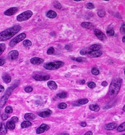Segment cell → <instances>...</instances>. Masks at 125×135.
I'll list each match as a JSON object with an SVG mask.
<instances>
[{"instance_id":"6da1fadb","label":"cell","mask_w":125,"mask_h":135,"mask_svg":"<svg viewBox=\"0 0 125 135\" xmlns=\"http://www.w3.org/2000/svg\"><path fill=\"white\" fill-rule=\"evenodd\" d=\"M21 29V27L19 25L14 26L5 31L0 32V41H4L9 40L14 35L17 34Z\"/></svg>"},{"instance_id":"7a4b0ae2","label":"cell","mask_w":125,"mask_h":135,"mask_svg":"<svg viewBox=\"0 0 125 135\" xmlns=\"http://www.w3.org/2000/svg\"><path fill=\"white\" fill-rule=\"evenodd\" d=\"M122 83V79L116 78L113 80L110 85L109 96L110 98H114L116 97L120 91Z\"/></svg>"},{"instance_id":"3957f363","label":"cell","mask_w":125,"mask_h":135,"mask_svg":"<svg viewBox=\"0 0 125 135\" xmlns=\"http://www.w3.org/2000/svg\"><path fill=\"white\" fill-rule=\"evenodd\" d=\"M64 63L61 61H56L53 62H50L46 63L44 65V67L47 70H53L62 67Z\"/></svg>"},{"instance_id":"277c9868","label":"cell","mask_w":125,"mask_h":135,"mask_svg":"<svg viewBox=\"0 0 125 135\" xmlns=\"http://www.w3.org/2000/svg\"><path fill=\"white\" fill-rule=\"evenodd\" d=\"M16 86H11L10 88H9V89L7 90V91L6 92L5 94L3 95V96L2 97V98L0 100V107H3L5 103H7V102L8 100L9 97L10 95H11L12 91H13L14 88H15Z\"/></svg>"},{"instance_id":"5b68a950","label":"cell","mask_w":125,"mask_h":135,"mask_svg":"<svg viewBox=\"0 0 125 135\" xmlns=\"http://www.w3.org/2000/svg\"><path fill=\"white\" fill-rule=\"evenodd\" d=\"M32 15L33 12L31 11H26L18 15L17 17V20L19 21H24L30 18Z\"/></svg>"},{"instance_id":"8992f818","label":"cell","mask_w":125,"mask_h":135,"mask_svg":"<svg viewBox=\"0 0 125 135\" xmlns=\"http://www.w3.org/2000/svg\"><path fill=\"white\" fill-rule=\"evenodd\" d=\"M26 37V35L25 33H22V34H20L18 36H17L16 37L14 38L11 41L9 44V46L10 47H13L14 45H16L17 43H18L19 42L24 40Z\"/></svg>"},{"instance_id":"52a82bcc","label":"cell","mask_w":125,"mask_h":135,"mask_svg":"<svg viewBox=\"0 0 125 135\" xmlns=\"http://www.w3.org/2000/svg\"><path fill=\"white\" fill-rule=\"evenodd\" d=\"M50 129V127L46 124H42L40 127L37 128L36 130V133L37 134H40L42 133H43L44 132L46 131H48Z\"/></svg>"},{"instance_id":"ba28073f","label":"cell","mask_w":125,"mask_h":135,"mask_svg":"<svg viewBox=\"0 0 125 135\" xmlns=\"http://www.w3.org/2000/svg\"><path fill=\"white\" fill-rule=\"evenodd\" d=\"M33 78L37 81H46L50 79V76L49 75L35 74L33 76Z\"/></svg>"},{"instance_id":"9c48e42d","label":"cell","mask_w":125,"mask_h":135,"mask_svg":"<svg viewBox=\"0 0 125 135\" xmlns=\"http://www.w3.org/2000/svg\"><path fill=\"white\" fill-rule=\"evenodd\" d=\"M19 53L16 50H13L8 54V58L10 60H14L18 58Z\"/></svg>"},{"instance_id":"30bf717a","label":"cell","mask_w":125,"mask_h":135,"mask_svg":"<svg viewBox=\"0 0 125 135\" xmlns=\"http://www.w3.org/2000/svg\"><path fill=\"white\" fill-rule=\"evenodd\" d=\"M94 33L95 35L97 37L100 39L101 41H104L106 39L105 35L103 34V32L101 31L99 29H95Z\"/></svg>"},{"instance_id":"8fae6325","label":"cell","mask_w":125,"mask_h":135,"mask_svg":"<svg viewBox=\"0 0 125 135\" xmlns=\"http://www.w3.org/2000/svg\"><path fill=\"white\" fill-rule=\"evenodd\" d=\"M102 52L100 50L94 51H89L88 53V55L92 58H97L102 55Z\"/></svg>"},{"instance_id":"7c38bea8","label":"cell","mask_w":125,"mask_h":135,"mask_svg":"<svg viewBox=\"0 0 125 135\" xmlns=\"http://www.w3.org/2000/svg\"><path fill=\"white\" fill-rule=\"evenodd\" d=\"M17 11L18 8L16 7H13L5 11L4 13L6 16H12V15L15 14Z\"/></svg>"},{"instance_id":"4fadbf2b","label":"cell","mask_w":125,"mask_h":135,"mask_svg":"<svg viewBox=\"0 0 125 135\" xmlns=\"http://www.w3.org/2000/svg\"><path fill=\"white\" fill-rule=\"evenodd\" d=\"M52 114V111L49 109H47L44 111L40 112L38 113V115L42 117V118H47L49 116Z\"/></svg>"},{"instance_id":"5bb4252c","label":"cell","mask_w":125,"mask_h":135,"mask_svg":"<svg viewBox=\"0 0 125 135\" xmlns=\"http://www.w3.org/2000/svg\"><path fill=\"white\" fill-rule=\"evenodd\" d=\"M30 61L31 63H32L33 64H40L44 62L43 59L40 58H37V57L32 58Z\"/></svg>"},{"instance_id":"9a60e30c","label":"cell","mask_w":125,"mask_h":135,"mask_svg":"<svg viewBox=\"0 0 125 135\" xmlns=\"http://www.w3.org/2000/svg\"><path fill=\"white\" fill-rule=\"evenodd\" d=\"M88 100L87 98H83V99H80V100L76 101L75 103L73 104L74 106H80L82 105H84L88 103Z\"/></svg>"},{"instance_id":"2e32d148","label":"cell","mask_w":125,"mask_h":135,"mask_svg":"<svg viewBox=\"0 0 125 135\" xmlns=\"http://www.w3.org/2000/svg\"><path fill=\"white\" fill-rule=\"evenodd\" d=\"M118 127V125L116 123H110V124H106L105 126V129L107 130H113L114 129L117 128Z\"/></svg>"},{"instance_id":"e0dca14e","label":"cell","mask_w":125,"mask_h":135,"mask_svg":"<svg viewBox=\"0 0 125 135\" xmlns=\"http://www.w3.org/2000/svg\"><path fill=\"white\" fill-rule=\"evenodd\" d=\"M7 133V128L4 124H0V135H4Z\"/></svg>"},{"instance_id":"ac0fdd59","label":"cell","mask_w":125,"mask_h":135,"mask_svg":"<svg viewBox=\"0 0 125 135\" xmlns=\"http://www.w3.org/2000/svg\"><path fill=\"white\" fill-rule=\"evenodd\" d=\"M24 118L27 121L33 120L36 118V115L33 113H26L24 115Z\"/></svg>"},{"instance_id":"d6986e66","label":"cell","mask_w":125,"mask_h":135,"mask_svg":"<svg viewBox=\"0 0 125 135\" xmlns=\"http://www.w3.org/2000/svg\"><path fill=\"white\" fill-rule=\"evenodd\" d=\"M48 86L49 87L50 89L52 90H56L57 88V85L56 83L53 81H49L48 83Z\"/></svg>"},{"instance_id":"ffe728a7","label":"cell","mask_w":125,"mask_h":135,"mask_svg":"<svg viewBox=\"0 0 125 135\" xmlns=\"http://www.w3.org/2000/svg\"><path fill=\"white\" fill-rule=\"evenodd\" d=\"M81 27L83 28H86V29H91L94 27V25L93 23L90 22H82L81 25Z\"/></svg>"},{"instance_id":"44dd1931","label":"cell","mask_w":125,"mask_h":135,"mask_svg":"<svg viewBox=\"0 0 125 135\" xmlns=\"http://www.w3.org/2000/svg\"><path fill=\"white\" fill-rule=\"evenodd\" d=\"M46 16L49 18H55L57 17V13L55 11L50 10L48 12H47L46 13Z\"/></svg>"},{"instance_id":"7402d4cb","label":"cell","mask_w":125,"mask_h":135,"mask_svg":"<svg viewBox=\"0 0 125 135\" xmlns=\"http://www.w3.org/2000/svg\"><path fill=\"white\" fill-rule=\"evenodd\" d=\"M16 125L13 121L10 120L7 123V128L10 130H13L15 128Z\"/></svg>"},{"instance_id":"603a6c76","label":"cell","mask_w":125,"mask_h":135,"mask_svg":"<svg viewBox=\"0 0 125 135\" xmlns=\"http://www.w3.org/2000/svg\"><path fill=\"white\" fill-rule=\"evenodd\" d=\"M2 79L5 83H10L11 82V78L9 74H8L7 73H4L3 75Z\"/></svg>"},{"instance_id":"cb8c5ba5","label":"cell","mask_w":125,"mask_h":135,"mask_svg":"<svg viewBox=\"0 0 125 135\" xmlns=\"http://www.w3.org/2000/svg\"><path fill=\"white\" fill-rule=\"evenodd\" d=\"M101 46L99 44H94L91 45L89 48V50L90 51H98L100 49Z\"/></svg>"},{"instance_id":"d4e9b609","label":"cell","mask_w":125,"mask_h":135,"mask_svg":"<svg viewBox=\"0 0 125 135\" xmlns=\"http://www.w3.org/2000/svg\"><path fill=\"white\" fill-rule=\"evenodd\" d=\"M32 125V123L29 121H25L21 124V127L22 128H26Z\"/></svg>"},{"instance_id":"484cf974","label":"cell","mask_w":125,"mask_h":135,"mask_svg":"<svg viewBox=\"0 0 125 135\" xmlns=\"http://www.w3.org/2000/svg\"><path fill=\"white\" fill-rule=\"evenodd\" d=\"M89 109L94 112H98L100 110V108L98 105H90L89 106Z\"/></svg>"},{"instance_id":"4316f807","label":"cell","mask_w":125,"mask_h":135,"mask_svg":"<svg viewBox=\"0 0 125 135\" xmlns=\"http://www.w3.org/2000/svg\"><path fill=\"white\" fill-rule=\"evenodd\" d=\"M53 7H54L56 9H57L60 10L62 9V7L61 4L59 2L57 1L53 2Z\"/></svg>"},{"instance_id":"83f0119b","label":"cell","mask_w":125,"mask_h":135,"mask_svg":"<svg viewBox=\"0 0 125 135\" xmlns=\"http://www.w3.org/2000/svg\"><path fill=\"white\" fill-rule=\"evenodd\" d=\"M125 130V122L121 124L117 128V131L119 132H122Z\"/></svg>"},{"instance_id":"f1b7e54d","label":"cell","mask_w":125,"mask_h":135,"mask_svg":"<svg viewBox=\"0 0 125 135\" xmlns=\"http://www.w3.org/2000/svg\"><path fill=\"white\" fill-rule=\"evenodd\" d=\"M23 45L25 47H29L32 45V42L28 40H26L23 42Z\"/></svg>"},{"instance_id":"f546056e","label":"cell","mask_w":125,"mask_h":135,"mask_svg":"<svg viewBox=\"0 0 125 135\" xmlns=\"http://www.w3.org/2000/svg\"><path fill=\"white\" fill-rule=\"evenodd\" d=\"M106 33L109 36H113L114 34V31L112 28H109V29H108V31H106Z\"/></svg>"},{"instance_id":"4dcf8cb0","label":"cell","mask_w":125,"mask_h":135,"mask_svg":"<svg viewBox=\"0 0 125 135\" xmlns=\"http://www.w3.org/2000/svg\"><path fill=\"white\" fill-rule=\"evenodd\" d=\"M13 111V109L12 107L10 106H8L6 107V108L5 109V112L7 114H10Z\"/></svg>"},{"instance_id":"1f68e13d","label":"cell","mask_w":125,"mask_h":135,"mask_svg":"<svg viewBox=\"0 0 125 135\" xmlns=\"http://www.w3.org/2000/svg\"><path fill=\"white\" fill-rule=\"evenodd\" d=\"M57 96L60 98H65L67 97V94L65 92L61 93L57 95Z\"/></svg>"},{"instance_id":"d6a6232c","label":"cell","mask_w":125,"mask_h":135,"mask_svg":"<svg viewBox=\"0 0 125 135\" xmlns=\"http://www.w3.org/2000/svg\"><path fill=\"white\" fill-rule=\"evenodd\" d=\"M97 14L100 17H101V18L104 17L105 15V11L104 10H100V11H98Z\"/></svg>"},{"instance_id":"836d02e7","label":"cell","mask_w":125,"mask_h":135,"mask_svg":"<svg viewBox=\"0 0 125 135\" xmlns=\"http://www.w3.org/2000/svg\"><path fill=\"white\" fill-rule=\"evenodd\" d=\"M91 73L94 75H99L100 74V71L96 68H93L91 70Z\"/></svg>"},{"instance_id":"e575fe53","label":"cell","mask_w":125,"mask_h":135,"mask_svg":"<svg viewBox=\"0 0 125 135\" xmlns=\"http://www.w3.org/2000/svg\"><path fill=\"white\" fill-rule=\"evenodd\" d=\"M5 49V45L4 43L0 44V55L4 51Z\"/></svg>"},{"instance_id":"d590c367","label":"cell","mask_w":125,"mask_h":135,"mask_svg":"<svg viewBox=\"0 0 125 135\" xmlns=\"http://www.w3.org/2000/svg\"><path fill=\"white\" fill-rule=\"evenodd\" d=\"M67 106V104L65 103H62L61 104H59L58 105V107L59 109H66Z\"/></svg>"},{"instance_id":"8d00e7d4","label":"cell","mask_w":125,"mask_h":135,"mask_svg":"<svg viewBox=\"0 0 125 135\" xmlns=\"http://www.w3.org/2000/svg\"><path fill=\"white\" fill-rule=\"evenodd\" d=\"M54 52H55V49H54V48L52 47H50L47 51V54L48 55H51V54H52L54 53Z\"/></svg>"},{"instance_id":"74e56055","label":"cell","mask_w":125,"mask_h":135,"mask_svg":"<svg viewBox=\"0 0 125 135\" xmlns=\"http://www.w3.org/2000/svg\"><path fill=\"white\" fill-rule=\"evenodd\" d=\"M72 60H73L79 62H85L86 61V60L84 58H73Z\"/></svg>"},{"instance_id":"f35d334b","label":"cell","mask_w":125,"mask_h":135,"mask_svg":"<svg viewBox=\"0 0 125 135\" xmlns=\"http://www.w3.org/2000/svg\"><path fill=\"white\" fill-rule=\"evenodd\" d=\"M87 86L90 88H94L96 87V83L94 82H89L88 83Z\"/></svg>"},{"instance_id":"ab89813d","label":"cell","mask_w":125,"mask_h":135,"mask_svg":"<svg viewBox=\"0 0 125 135\" xmlns=\"http://www.w3.org/2000/svg\"><path fill=\"white\" fill-rule=\"evenodd\" d=\"M25 91L27 93H30L33 91V88L31 86H27L25 88Z\"/></svg>"},{"instance_id":"60d3db41","label":"cell","mask_w":125,"mask_h":135,"mask_svg":"<svg viewBox=\"0 0 125 135\" xmlns=\"http://www.w3.org/2000/svg\"><path fill=\"white\" fill-rule=\"evenodd\" d=\"M120 31L122 34H125V25H123L121 26Z\"/></svg>"},{"instance_id":"b9f144b4","label":"cell","mask_w":125,"mask_h":135,"mask_svg":"<svg viewBox=\"0 0 125 135\" xmlns=\"http://www.w3.org/2000/svg\"><path fill=\"white\" fill-rule=\"evenodd\" d=\"M87 7L89 9H93L95 8L94 5L91 3H88L87 4Z\"/></svg>"},{"instance_id":"7bdbcfd3","label":"cell","mask_w":125,"mask_h":135,"mask_svg":"<svg viewBox=\"0 0 125 135\" xmlns=\"http://www.w3.org/2000/svg\"><path fill=\"white\" fill-rule=\"evenodd\" d=\"M88 52L89 51H87V50H86L85 49H83V50H81V51H80V53L81 55H86V54H87Z\"/></svg>"},{"instance_id":"ee69618b","label":"cell","mask_w":125,"mask_h":135,"mask_svg":"<svg viewBox=\"0 0 125 135\" xmlns=\"http://www.w3.org/2000/svg\"><path fill=\"white\" fill-rule=\"evenodd\" d=\"M8 117H9L8 115L5 113L3 114L2 115V119L3 120H6L8 118Z\"/></svg>"},{"instance_id":"f6af8a7d","label":"cell","mask_w":125,"mask_h":135,"mask_svg":"<svg viewBox=\"0 0 125 135\" xmlns=\"http://www.w3.org/2000/svg\"><path fill=\"white\" fill-rule=\"evenodd\" d=\"M10 120L13 121L14 123H16V122H18L19 120H18V118L17 117H16V116H13V117H12V118Z\"/></svg>"},{"instance_id":"bcb514c9","label":"cell","mask_w":125,"mask_h":135,"mask_svg":"<svg viewBox=\"0 0 125 135\" xmlns=\"http://www.w3.org/2000/svg\"><path fill=\"white\" fill-rule=\"evenodd\" d=\"M5 61L4 59H2V58L0 59V66H2L5 63Z\"/></svg>"},{"instance_id":"7dc6e473","label":"cell","mask_w":125,"mask_h":135,"mask_svg":"<svg viewBox=\"0 0 125 135\" xmlns=\"http://www.w3.org/2000/svg\"><path fill=\"white\" fill-rule=\"evenodd\" d=\"M65 49L67 50H71V46L70 45H66V46H65Z\"/></svg>"},{"instance_id":"c3c4849f","label":"cell","mask_w":125,"mask_h":135,"mask_svg":"<svg viewBox=\"0 0 125 135\" xmlns=\"http://www.w3.org/2000/svg\"><path fill=\"white\" fill-rule=\"evenodd\" d=\"M80 125L82 127H86V125H87V124H86L85 122H82L81 123H80Z\"/></svg>"},{"instance_id":"681fc988","label":"cell","mask_w":125,"mask_h":135,"mask_svg":"<svg viewBox=\"0 0 125 135\" xmlns=\"http://www.w3.org/2000/svg\"><path fill=\"white\" fill-rule=\"evenodd\" d=\"M4 87L0 85V93H2L3 92H4Z\"/></svg>"},{"instance_id":"f907efd6","label":"cell","mask_w":125,"mask_h":135,"mask_svg":"<svg viewBox=\"0 0 125 135\" xmlns=\"http://www.w3.org/2000/svg\"><path fill=\"white\" fill-rule=\"evenodd\" d=\"M84 135H93V133L91 131H88Z\"/></svg>"},{"instance_id":"816d5d0a","label":"cell","mask_w":125,"mask_h":135,"mask_svg":"<svg viewBox=\"0 0 125 135\" xmlns=\"http://www.w3.org/2000/svg\"><path fill=\"white\" fill-rule=\"evenodd\" d=\"M108 85V83L106 82H103L102 83V85L103 86H104V87Z\"/></svg>"},{"instance_id":"f5cc1de1","label":"cell","mask_w":125,"mask_h":135,"mask_svg":"<svg viewBox=\"0 0 125 135\" xmlns=\"http://www.w3.org/2000/svg\"><path fill=\"white\" fill-rule=\"evenodd\" d=\"M86 83V82L85 80H80V83L81 84H84V83Z\"/></svg>"},{"instance_id":"db71d44e","label":"cell","mask_w":125,"mask_h":135,"mask_svg":"<svg viewBox=\"0 0 125 135\" xmlns=\"http://www.w3.org/2000/svg\"><path fill=\"white\" fill-rule=\"evenodd\" d=\"M123 42H124V43H125V36H124V37L123 38Z\"/></svg>"},{"instance_id":"11a10c76","label":"cell","mask_w":125,"mask_h":135,"mask_svg":"<svg viewBox=\"0 0 125 135\" xmlns=\"http://www.w3.org/2000/svg\"><path fill=\"white\" fill-rule=\"evenodd\" d=\"M61 135H70L69 134H61Z\"/></svg>"},{"instance_id":"9f6ffc18","label":"cell","mask_w":125,"mask_h":135,"mask_svg":"<svg viewBox=\"0 0 125 135\" xmlns=\"http://www.w3.org/2000/svg\"><path fill=\"white\" fill-rule=\"evenodd\" d=\"M123 111H125V105L124 106V107H123Z\"/></svg>"},{"instance_id":"6f0895ef","label":"cell","mask_w":125,"mask_h":135,"mask_svg":"<svg viewBox=\"0 0 125 135\" xmlns=\"http://www.w3.org/2000/svg\"><path fill=\"white\" fill-rule=\"evenodd\" d=\"M124 73H125V71H124Z\"/></svg>"},{"instance_id":"680465c9","label":"cell","mask_w":125,"mask_h":135,"mask_svg":"<svg viewBox=\"0 0 125 135\" xmlns=\"http://www.w3.org/2000/svg\"><path fill=\"white\" fill-rule=\"evenodd\" d=\"M125 135V134H123V135Z\"/></svg>"}]
</instances>
